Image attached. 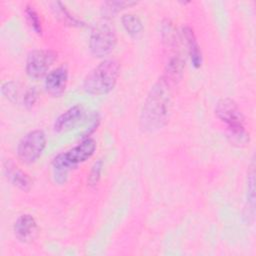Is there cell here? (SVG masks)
<instances>
[{"label":"cell","mask_w":256,"mask_h":256,"mask_svg":"<svg viewBox=\"0 0 256 256\" xmlns=\"http://www.w3.org/2000/svg\"><path fill=\"white\" fill-rule=\"evenodd\" d=\"M173 86L161 76L151 87L139 117L140 127L143 131L153 133L166 126L172 112Z\"/></svg>","instance_id":"obj_1"},{"label":"cell","mask_w":256,"mask_h":256,"mask_svg":"<svg viewBox=\"0 0 256 256\" xmlns=\"http://www.w3.org/2000/svg\"><path fill=\"white\" fill-rule=\"evenodd\" d=\"M119 75V61L114 58L104 59L87 73L83 80V89L90 95H106L116 86Z\"/></svg>","instance_id":"obj_2"},{"label":"cell","mask_w":256,"mask_h":256,"mask_svg":"<svg viewBox=\"0 0 256 256\" xmlns=\"http://www.w3.org/2000/svg\"><path fill=\"white\" fill-rule=\"evenodd\" d=\"M214 112L216 117L227 126L230 136H232L237 143L244 144L249 140L244 126L245 116L239 105L233 99L228 97L220 99L216 103Z\"/></svg>","instance_id":"obj_3"},{"label":"cell","mask_w":256,"mask_h":256,"mask_svg":"<svg viewBox=\"0 0 256 256\" xmlns=\"http://www.w3.org/2000/svg\"><path fill=\"white\" fill-rule=\"evenodd\" d=\"M116 44V31L110 23L104 19L93 25L89 37V48L95 57L102 58L109 55Z\"/></svg>","instance_id":"obj_4"},{"label":"cell","mask_w":256,"mask_h":256,"mask_svg":"<svg viewBox=\"0 0 256 256\" xmlns=\"http://www.w3.org/2000/svg\"><path fill=\"white\" fill-rule=\"evenodd\" d=\"M47 138L43 130L35 129L26 133L18 142L16 152L24 164L35 163L46 148Z\"/></svg>","instance_id":"obj_5"},{"label":"cell","mask_w":256,"mask_h":256,"mask_svg":"<svg viewBox=\"0 0 256 256\" xmlns=\"http://www.w3.org/2000/svg\"><path fill=\"white\" fill-rule=\"evenodd\" d=\"M57 60V53L50 49L31 51L26 59L25 70L30 78L38 79L47 75L48 70Z\"/></svg>","instance_id":"obj_6"},{"label":"cell","mask_w":256,"mask_h":256,"mask_svg":"<svg viewBox=\"0 0 256 256\" xmlns=\"http://www.w3.org/2000/svg\"><path fill=\"white\" fill-rule=\"evenodd\" d=\"M96 142L93 138L86 137L79 144L67 150L66 152H62L64 159L71 166V168L77 167V165L85 162L90 159L96 151Z\"/></svg>","instance_id":"obj_7"},{"label":"cell","mask_w":256,"mask_h":256,"mask_svg":"<svg viewBox=\"0 0 256 256\" xmlns=\"http://www.w3.org/2000/svg\"><path fill=\"white\" fill-rule=\"evenodd\" d=\"M68 75V69L64 65L59 66L48 72L44 81V87L46 92L53 97L61 96L66 90Z\"/></svg>","instance_id":"obj_8"},{"label":"cell","mask_w":256,"mask_h":256,"mask_svg":"<svg viewBox=\"0 0 256 256\" xmlns=\"http://www.w3.org/2000/svg\"><path fill=\"white\" fill-rule=\"evenodd\" d=\"M13 231L18 241L30 243L38 234V225L31 214H22L14 222Z\"/></svg>","instance_id":"obj_9"},{"label":"cell","mask_w":256,"mask_h":256,"mask_svg":"<svg viewBox=\"0 0 256 256\" xmlns=\"http://www.w3.org/2000/svg\"><path fill=\"white\" fill-rule=\"evenodd\" d=\"M84 108L81 104H76L61 113L54 121L53 129L55 132H63L73 127L84 116Z\"/></svg>","instance_id":"obj_10"},{"label":"cell","mask_w":256,"mask_h":256,"mask_svg":"<svg viewBox=\"0 0 256 256\" xmlns=\"http://www.w3.org/2000/svg\"><path fill=\"white\" fill-rule=\"evenodd\" d=\"M4 171L7 179L12 185L24 192H28L31 189L32 179L25 171L20 169L13 162L7 161L4 165Z\"/></svg>","instance_id":"obj_11"},{"label":"cell","mask_w":256,"mask_h":256,"mask_svg":"<svg viewBox=\"0 0 256 256\" xmlns=\"http://www.w3.org/2000/svg\"><path fill=\"white\" fill-rule=\"evenodd\" d=\"M182 34H183V38H184L186 46H187V50H188V54L190 56L192 66L194 68L198 69L202 65L203 57H202V52H201L200 46L198 44V41L196 39L195 33L190 26L186 25L182 28Z\"/></svg>","instance_id":"obj_12"},{"label":"cell","mask_w":256,"mask_h":256,"mask_svg":"<svg viewBox=\"0 0 256 256\" xmlns=\"http://www.w3.org/2000/svg\"><path fill=\"white\" fill-rule=\"evenodd\" d=\"M185 67V60L179 53L173 54L166 63L164 74L162 77L172 85H176L183 76Z\"/></svg>","instance_id":"obj_13"},{"label":"cell","mask_w":256,"mask_h":256,"mask_svg":"<svg viewBox=\"0 0 256 256\" xmlns=\"http://www.w3.org/2000/svg\"><path fill=\"white\" fill-rule=\"evenodd\" d=\"M52 11L55 15V17H57L62 23L69 25V26H73V27H82L85 24L79 20L77 17L73 16L65 7V5L61 2H53L52 3Z\"/></svg>","instance_id":"obj_14"},{"label":"cell","mask_w":256,"mask_h":256,"mask_svg":"<svg viewBox=\"0 0 256 256\" xmlns=\"http://www.w3.org/2000/svg\"><path fill=\"white\" fill-rule=\"evenodd\" d=\"M136 4L135 1H105L101 6V14L107 20L114 17L120 11Z\"/></svg>","instance_id":"obj_15"},{"label":"cell","mask_w":256,"mask_h":256,"mask_svg":"<svg viewBox=\"0 0 256 256\" xmlns=\"http://www.w3.org/2000/svg\"><path fill=\"white\" fill-rule=\"evenodd\" d=\"M122 26L130 36H137L143 30V23L141 19L132 13H127L121 17Z\"/></svg>","instance_id":"obj_16"},{"label":"cell","mask_w":256,"mask_h":256,"mask_svg":"<svg viewBox=\"0 0 256 256\" xmlns=\"http://www.w3.org/2000/svg\"><path fill=\"white\" fill-rule=\"evenodd\" d=\"M25 17L27 19L28 24L30 25L31 29L38 35L42 34V22H41V18L39 13L37 12V10L35 9V7L31 4H27L25 6Z\"/></svg>","instance_id":"obj_17"},{"label":"cell","mask_w":256,"mask_h":256,"mask_svg":"<svg viewBox=\"0 0 256 256\" xmlns=\"http://www.w3.org/2000/svg\"><path fill=\"white\" fill-rule=\"evenodd\" d=\"M2 95L10 102H17L19 98V89L15 82L8 81L5 82L1 87Z\"/></svg>","instance_id":"obj_18"},{"label":"cell","mask_w":256,"mask_h":256,"mask_svg":"<svg viewBox=\"0 0 256 256\" xmlns=\"http://www.w3.org/2000/svg\"><path fill=\"white\" fill-rule=\"evenodd\" d=\"M103 165H104V163H103L102 159H98L92 165V167L90 169V172H89V175H88V179H87V182L90 186H95L99 182V180L101 178Z\"/></svg>","instance_id":"obj_19"},{"label":"cell","mask_w":256,"mask_h":256,"mask_svg":"<svg viewBox=\"0 0 256 256\" xmlns=\"http://www.w3.org/2000/svg\"><path fill=\"white\" fill-rule=\"evenodd\" d=\"M254 169L253 166L251 167V170L248 172V181H247V199H248V204H250L251 208L253 209L254 207V202H255V189H254Z\"/></svg>","instance_id":"obj_20"},{"label":"cell","mask_w":256,"mask_h":256,"mask_svg":"<svg viewBox=\"0 0 256 256\" xmlns=\"http://www.w3.org/2000/svg\"><path fill=\"white\" fill-rule=\"evenodd\" d=\"M38 99V92L36 90L35 87H30L28 90H26V92L24 93V96H23V105L30 109L32 108L36 101Z\"/></svg>","instance_id":"obj_21"}]
</instances>
